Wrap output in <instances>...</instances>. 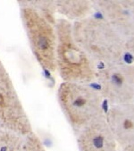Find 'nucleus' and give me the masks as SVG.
<instances>
[{
  "mask_svg": "<svg viewBox=\"0 0 134 151\" xmlns=\"http://www.w3.org/2000/svg\"><path fill=\"white\" fill-rule=\"evenodd\" d=\"M126 44V52L127 55H130L131 59L134 61V38L130 39L125 41Z\"/></svg>",
  "mask_w": 134,
  "mask_h": 151,
  "instance_id": "nucleus-13",
  "label": "nucleus"
},
{
  "mask_svg": "<svg viewBox=\"0 0 134 151\" xmlns=\"http://www.w3.org/2000/svg\"><path fill=\"white\" fill-rule=\"evenodd\" d=\"M121 151H134V145L127 147H124V148L121 149Z\"/></svg>",
  "mask_w": 134,
  "mask_h": 151,
  "instance_id": "nucleus-14",
  "label": "nucleus"
},
{
  "mask_svg": "<svg viewBox=\"0 0 134 151\" xmlns=\"http://www.w3.org/2000/svg\"><path fill=\"white\" fill-rule=\"evenodd\" d=\"M73 32L77 44L95 65L106 66L124 62L125 40L103 17L89 16L73 22Z\"/></svg>",
  "mask_w": 134,
  "mask_h": 151,
  "instance_id": "nucleus-1",
  "label": "nucleus"
},
{
  "mask_svg": "<svg viewBox=\"0 0 134 151\" xmlns=\"http://www.w3.org/2000/svg\"><path fill=\"white\" fill-rule=\"evenodd\" d=\"M103 18L126 41L134 38V1H94Z\"/></svg>",
  "mask_w": 134,
  "mask_h": 151,
  "instance_id": "nucleus-7",
  "label": "nucleus"
},
{
  "mask_svg": "<svg viewBox=\"0 0 134 151\" xmlns=\"http://www.w3.org/2000/svg\"><path fill=\"white\" fill-rule=\"evenodd\" d=\"M56 71L63 82L90 84L96 81L97 68L77 44L73 23L64 18L56 19Z\"/></svg>",
  "mask_w": 134,
  "mask_h": 151,
  "instance_id": "nucleus-2",
  "label": "nucleus"
},
{
  "mask_svg": "<svg viewBox=\"0 0 134 151\" xmlns=\"http://www.w3.org/2000/svg\"><path fill=\"white\" fill-rule=\"evenodd\" d=\"M24 137L0 128V151H23Z\"/></svg>",
  "mask_w": 134,
  "mask_h": 151,
  "instance_id": "nucleus-11",
  "label": "nucleus"
},
{
  "mask_svg": "<svg viewBox=\"0 0 134 151\" xmlns=\"http://www.w3.org/2000/svg\"><path fill=\"white\" fill-rule=\"evenodd\" d=\"M57 100L75 135L105 115L104 98L90 84L63 81L57 89Z\"/></svg>",
  "mask_w": 134,
  "mask_h": 151,
  "instance_id": "nucleus-3",
  "label": "nucleus"
},
{
  "mask_svg": "<svg viewBox=\"0 0 134 151\" xmlns=\"http://www.w3.org/2000/svg\"><path fill=\"white\" fill-rule=\"evenodd\" d=\"M96 81L111 106L134 102V65L124 62L100 67Z\"/></svg>",
  "mask_w": 134,
  "mask_h": 151,
  "instance_id": "nucleus-6",
  "label": "nucleus"
},
{
  "mask_svg": "<svg viewBox=\"0 0 134 151\" xmlns=\"http://www.w3.org/2000/svg\"><path fill=\"white\" fill-rule=\"evenodd\" d=\"M0 128L22 137L33 132L12 78L0 59Z\"/></svg>",
  "mask_w": 134,
  "mask_h": 151,
  "instance_id": "nucleus-5",
  "label": "nucleus"
},
{
  "mask_svg": "<svg viewBox=\"0 0 134 151\" xmlns=\"http://www.w3.org/2000/svg\"><path fill=\"white\" fill-rule=\"evenodd\" d=\"M56 13L68 21H80L91 16L95 8L94 1H55Z\"/></svg>",
  "mask_w": 134,
  "mask_h": 151,
  "instance_id": "nucleus-10",
  "label": "nucleus"
},
{
  "mask_svg": "<svg viewBox=\"0 0 134 151\" xmlns=\"http://www.w3.org/2000/svg\"><path fill=\"white\" fill-rule=\"evenodd\" d=\"M20 14L32 54L43 69L55 73L57 70L55 25L30 6H21Z\"/></svg>",
  "mask_w": 134,
  "mask_h": 151,
  "instance_id": "nucleus-4",
  "label": "nucleus"
},
{
  "mask_svg": "<svg viewBox=\"0 0 134 151\" xmlns=\"http://www.w3.org/2000/svg\"><path fill=\"white\" fill-rule=\"evenodd\" d=\"M79 151H121L105 115L76 134Z\"/></svg>",
  "mask_w": 134,
  "mask_h": 151,
  "instance_id": "nucleus-9",
  "label": "nucleus"
},
{
  "mask_svg": "<svg viewBox=\"0 0 134 151\" xmlns=\"http://www.w3.org/2000/svg\"><path fill=\"white\" fill-rule=\"evenodd\" d=\"M105 117L121 149L134 145V102L111 106Z\"/></svg>",
  "mask_w": 134,
  "mask_h": 151,
  "instance_id": "nucleus-8",
  "label": "nucleus"
},
{
  "mask_svg": "<svg viewBox=\"0 0 134 151\" xmlns=\"http://www.w3.org/2000/svg\"><path fill=\"white\" fill-rule=\"evenodd\" d=\"M23 151H47L40 137L33 132L24 137Z\"/></svg>",
  "mask_w": 134,
  "mask_h": 151,
  "instance_id": "nucleus-12",
  "label": "nucleus"
}]
</instances>
